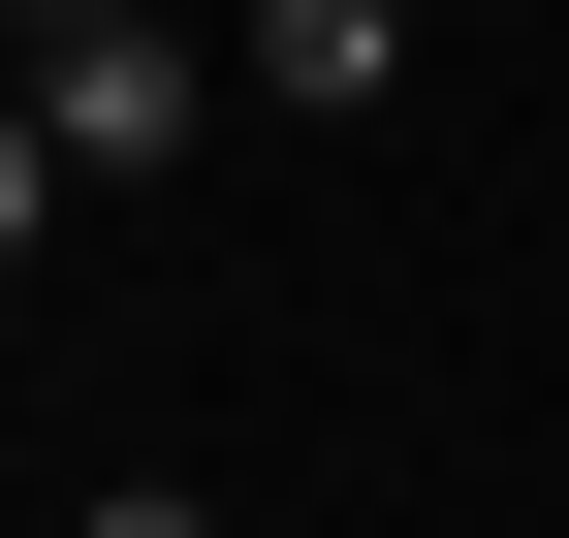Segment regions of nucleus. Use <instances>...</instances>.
<instances>
[{
    "label": "nucleus",
    "mask_w": 569,
    "mask_h": 538,
    "mask_svg": "<svg viewBox=\"0 0 569 538\" xmlns=\"http://www.w3.org/2000/svg\"><path fill=\"white\" fill-rule=\"evenodd\" d=\"M222 96H253V63H190L159 0H63V32H32V190H127V159H190Z\"/></svg>",
    "instance_id": "1"
},
{
    "label": "nucleus",
    "mask_w": 569,
    "mask_h": 538,
    "mask_svg": "<svg viewBox=\"0 0 569 538\" xmlns=\"http://www.w3.org/2000/svg\"><path fill=\"white\" fill-rule=\"evenodd\" d=\"M253 96H317V127H348V96H411V0H284V32H253Z\"/></svg>",
    "instance_id": "2"
}]
</instances>
